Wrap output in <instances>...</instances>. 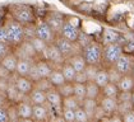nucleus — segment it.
I'll list each match as a JSON object with an SVG mask.
<instances>
[{
	"label": "nucleus",
	"mask_w": 134,
	"mask_h": 122,
	"mask_svg": "<svg viewBox=\"0 0 134 122\" xmlns=\"http://www.w3.org/2000/svg\"><path fill=\"white\" fill-rule=\"evenodd\" d=\"M118 102H128L132 101V92L129 90H120L118 94Z\"/></svg>",
	"instance_id": "c03bdc74"
},
{
	"label": "nucleus",
	"mask_w": 134,
	"mask_h": 122,
	"mask_svg": "<svg viewBox=\"0 0 134 122\" xmlns=\"http://www.w3.org/2000/svg\"><path fill=\"white\" fill-rule=\"evenodd\" d=\"M121 121L124 122H134V109L126 112L125 114L121 116Z\"/></svg>",
	"instance_id": "603ef678"
},
{
	"label": "nucleus",
	"mask_w": 134,
	"mask_h": 122,
	"mask_svg": "<svg viewBox=\"0 0 134 122\" xmlns=\"http://www.w3.org/2000/svg\"><path fill=\"white\" fill-rule=\"evenodd\" d=\"M86 90H87V98L98 99L102 95L101 88L96 84L94 80H87V83H86Z\"/></svg>",
	"instance_id": "b1692460"
},
{
	"label": "nucleus",
	"mask_w": 134,
	"mask_h": 122,
	"mask_svg": "<svg viewBox=\"0 0 134 122\" xmlns=\"http://www.w3.org/2000/svg\"><path fill=\"white\" fill-rule=\"evenodd\" d=\"M81 102L78 101L74 95L69 97H64L63 98V108H70V109H77L78 107H81Z\"/></svg>",
	"instance_id": "473e14b6"
},
{
	"label": "nucleus",
	"mask_w": 134,
	"mask_h": 122,
	"mask_svg": "<svg viewBox=\"0 0 134 122\" xmlns=\"http://www.w3.org/2000/svg\"><path fill=\"white\" fill-rule=\"evenodd\" d=\"M98 69H100V66H97V65H87L86 69H84L86 76H87V80H94Z\"/></svg>",
	"instance_id": "e433bc0d"
},
{
	"label": "nucleus",
	"mask_w": 134,
	"mask_h": 122,
	"mask_svg": "<svg viewBox=\"0 0 134 122\" xmlns=\"http://www.w3.org/2000/svg\"><path fill=\"white\" fill-rule=\"evenodd\" d=\"M133 1H134V0H133Z\"/></svg>",
	"instance_id": "052dcab7"
},
{
	"label": "nucleus",
	"mask_w": 134,
	"mask_h": 122,
	"mask_svg": "<svg viewBox=\"0 0 134 122\" xmlns=\"http://www.w3.org/2000/svg\"><path fill=\"white\" fill-rule=\"evenodd\" d=\"M35 31H36V36L42 38L43 41H46L47 43H52L56 40V33L54 32V29L49 26V23L45 19L36 20Z\"/></svg>",
	"instance_id": "39448f33"
},
{
	"label": "nucleus",
	"mask_w": 134,
	"mask_h": 122,
	"mask_svg": "<svg viewBox=\"0 0 134 122\" xmlns=\"http://www.w3.org/2000/svg\"><path fill=\"white\" fill-rule=\"evenodd\" d=\"M123 43L121 42H115V43H109L103 45L102 52V64L106 66H113L118 61V59L123 55Z\"/></svg>",
	"instance_id": "20e7f679"
},
{
	"label": "nucleus",
	"mask_w": 134,
	"mask_h": 122,
	"mask_svg": "<svg viewBox=\"0 0 134 122\" xmlns=\"http://www.w3.org/2000/svg\"><path fill=\"white\" fill-rule=\"evenodd\" d=\"M35 88H38V89H42V90L47 92L50 88H52V84L50 83L49 79L46 78H41L40 80H37L35 83Z\"/></svg>",
	"instance_id": "ea45409f"
},
{
	"label": "nucleus",
	"mask_w": 134,
	"mask_h": 122,
	"mask_svg": "<svg viewBox=\"0 0 134 122\" xmlns=\"http://www.w3.org/2000/svg\"><path fill=\"white\" fill-rule=\"evenodd\" d=\"M120 1H129V0H120Z\"/></svg>",
	"instance_id": "bf43d9fd"
},
{
	"label": "nucleus",
	"mask_w": 134,
	"mask_h": 122,
	"mask_svg": "<svg viewBox=\"0 0 134 122\" xmlns=\"http://www.w3.org/2000/svg\"><path fill=\"white\" fill-rule=\"evenodd\" d=\"M132 109H134V106H133V103H132V101L119 102V104H118V113H119L120 116H123L126 112L132 111Z\"/></svg>",
	"instance_id": "f704fd0d"
},
{
	"label": "nucleus",
	"mask_w": 134,
	"mask_h": 122,
	"mask_svg": "<svg viewBox=\"0 0 134 122\" xmlns=\"http://www.w3.org/2000/svg\"><path fill=\"white\" fill-rule=\"evenodd\" d=\"M35 64H36V68H37L38 74H40L41 78H46V79H47V78L50 76L51 71L54 70V69H52V65L46 60V59H40V60L35 61Z\"/></svg>",
	"instance_id": "412c9836"
},
{
	"label": "nucleus",
	"mask_w": 134,
	"mask_h": 122,
	"mask_svg": "<svg viewBox=\"0 0 134 122\" xmlns=\"http://www.w3.org/2000/svg\"><path fill=\"white\" fill-rule=\"evenodd\" d=\"M55 43H56V46L59 47V50L62 51L63 56H64L65 59H69V57H72L73 55L78 53V52H77V45H78L77 42L68 41L66 38L59 36V37H56Z\"/></svg>",
	"instance_id": "9d476101"
},
{
	"label": "nucleus",
	"mask_w": 134,
	"mask_h": 122,
	"mask_svg": "<svg viewBox=\"0 0 134 122\" xmlns=\"http://www.w3.org/2000/svg\"><path fill=\"white\" fill-rule=\"evenodd\" d=\"M123 51L125 52V53L134 55V38H132V40H128V41H124Z\"/></svg>",
	"instance_id": "37998d69"
},
{
	"label": "nucleus",
	"mask_w": 134,
	"mask_h": 122,
	"mask_svg": "<svg viewBox=\"0 0 134 122\" xmlns=\"http://www.w3.org/2000/svg\"><path fill=\"white\" fill-rule=\"evenodd\" d=\"M10 48H12L10 45L0 42V60H1V59H3V57H4L7 53H9V52H10Z\"/></svg>",
	"instance_id": "de8ad7c7"
},
{
	"label": "nucleus",
	"mask_w": 134,
	"mask_h": 122,
	"mask_svg": "<svg viewBox=\"0 0 134 122\" xmlns=\"http://www.w3.org/2000/svg\"><path fill=\"white\" fill-rule=\"evenodd\" d=\"M46 106H49L55 112L62 113L63 111V95L59 93L58 88L52 87L46 92Z\"/></svg>",
	"instance_id": "6e6552de"
},
{
	"label": "nucleus",
	"mask_w": 134,
	"mask_h": 122,
	"mask_svg": "<svg viewBox=\"0 0 134 122\" xmlns=\"http://www.w3.org/2000/svg\"><path fill=\"white\" fill-rule=\"evenodd\" d=\"M68 62L75 69V71H83L86 69V66H87V62H86L82 53H75V55H73L72 57L68 59Z\"/></svg>",
	"instance_id": "393cba45"
},
{
	"label": "nucleus",
	"mask_w": 134,
	"mask_h": 122,
	"mask_svg": "<svg viewBox=\"0 0 134 122\" xmlns=\"http://www.w3.org/2000/svg\"><path fill=\"white\" fill-rule=\"evenodd\" d=\"M4 26L7 28L8 33V40L9 45L12 47H18L23 41L26 40V34H24V26L21 24L19 22L15 19H8L4 22Z\"/></svg>",
	"instance_id": "f257e3e1"
},
{
	"label": "nucleus",
	"mask_w": 134,
	"mask_h": 122,
	"mask_svg": "<svg viewBox=\"0 0 134 122\" xmlns=\"http://www.w3.org/2000/svg\"><path fill=\"white\" fill-rule=\"evenodd\" d=\"M107 72H109V80L111 83H115V84H118L119 80H120V78L123 76L114 66H107Z\"/></svg>",
	"instance_id": "c9c22d12"
},
{
	"label": "nucleus",
	"mask_w": 134,
	"mask_h": 122,
	"mask_svg": "<svg viewBox=\"0 0 134 122\" xmlns=\"http://www.w3.org/2000/svg\"><path fill=\"white\" fill-rule=\"evenodd\" d=\"M32 118L36 121H46L49 118V108L46 107V104H33Z\"/></svg>",
	"instance_id": "a211bd4d"
},
{
	"label": "nucleus",
	"mask_w": 134,
	"mask_h": 122,
	"mask_svg": "<svg viewBox=\"0 0 134 122\" xmlns=\"http://www.w3.org/2000/svg\"><path fill=\"white\" fill-rule=\"evenodd\" d=\"M90 121V116L87 114V112L84 111L82 106L78 107L75 109V122H87Z\"/></svg>",
	"instance_id": "4c0bfd02"
},
{
	"label": "nucleus",
	"mask_w": 134,
	"mask_h": 122,
	"mask_svg": "<svg viewBox=\"0 0 134 122\" xmlns=\"http://www.w3.org/2000/svg\"><path fill=\"white\" fill-rule=\"evenodd\" d=\"M45 20L49 23V26L51 27L54 32L56 33V34H59V32H60V28H62L63 23H64V15L60 14V13H58V11H51V13H49L47 15H46V18Z\"/></svg>",
	"instance_id": "4468645a"
},
{
	"label": "nucleus",
	"mask_w": 134,
	"mask_h": 122,
	"mask_svg": "<svg viewBox=\"0 0 134 122\" xmlns=\"http://www.w3.org/2000/svg\"><path fill=\"white\" fill-rule=\"evenodd\" d=\"M73 95L78 99V101L82 103L83 99L87 97V90H86V83H77V81H73Z\"/></svg>",
	"instance_id": "c85d7f7f"
},
{
	"label": "nucleus",
	"mask_w": 134,
	"mask_h": 122,
	"mask_svg": "<svg viewBox=\"0 0 134 122\" xmlns=\"http://www.w3.org/2000/svg\"><path fill=\"white\" fill-rule=\"evenodd\" d=\"M12 74L10 71L8 70V69H5L1 64H0V78H3V79H10L12 78Z\"/></svg>",
	"instance_id": "3c124183"
},
{
	"label": "nucleus",
	"mask_w": 134,
	"mask_h": 122,
	"mask_svg": "<svg viewBox=\"0 0 134 122\" xmlns=\"http://www.w3.org/2000/svg\"><path fill=\"white\" fill-rule=\"evenodd\" d=\"M27 97L32 104H46V92L42 89L33 88Z\"/></svg>",
	"instance_id": "4be33fe9"
},
{
	"label": "nucleus",
	"mask_w": 134,
	"mask_h": 122,
	"mask_svg": "<svg viewBox=\"0 0 134 122\" xmlns=\"http://www.w3.org/2000/svg\"><path fill=\"white\" fill-rule=\"evenodd\" d=\"M30 42L32 43V46H33L35 51L37 52V55L38 56H43V53H45V51L47 48L49 43L46 41H43L42 38H40V37H37V36L32 37L31 40H30Z\"/></svg>",
	"instance_id": "bb28decb"
},
{
	"label": "nucleus",
	"mask_w": 134,
	"mask_h": 122,
	"mask_svg": "<svg viewBox=\"0 0 134 122\" xmlns=\"http://www.w3.org/2000/svg\"><path fill=\"white\" fill-rule=\"evenodd\" d=\"M5 97H7L8 102L17 104V103L21 102L22 99H23V97H26V95H23L21 92L17 89V87L14 85V81H12V83L9 81V85H8L7 92H5Z\"/></svg>",
	"instance_id": "f3484780"
},
{
	"label": "nucleus",
	"mask_w": 134,
	"mask_h": 122,
	"mask_svg": "<svg viewBox=\"0 0 134 122\" xmlns=\"http://www.w3.org/2000/svg\"><path fill=\"white\" fill-rule=\"evenodd\" d=\"M113 66L121 75L132 74V70H133V66H134V55L123 52V55L118 59V61L114 64Z\"/></svg>",
	"instance_id": "1a4fd4ad"
},
{
	"label": "nucleus",
	"mask_w": 134,
	"mask_h": 122,
	"mask_svg": "<svg viewBox=\"0 0 134 122\" xmlns=\"http://www.w3.org/2000/svg\"><path fill=\"white\" fill-rule=\"evenodd\" d=\"M35 60H31V59H23V57H19L18 59V64H17V68H15V75H19V76H27L28 72H30V69H31L32 64H33Z\"/></svg>",
	"instance_id": "aec40b11"
},
{
	"label": "nucleus",
	"mask_w": 134,
	"mask_h": 122,
	"mask_svg": "<svg viewBox=\"0 0 134 122\" xmlns=\"http://www.w3.org/2000/svg\"><path fill=\"white\" fill-rule=\"evenodd\" d=\"M14 85L17 87V89L21 92L23 95H28L35 88V83L28 78V76H19L17 75L14 79Z\"/></svg>",
	"instance_id": "f8f14e48"
},
{
	"label": "nucleus",
	"mask_w": 134,
	"mask_h": 122,
	"mask_svg": "<svg viewBox=\"0 0 134 122\" xmlns=\"http://www.w3.org/2000/svg\"><path fill=\"white\" fill-rule=\"evenodd\" d=\"M119 92H120V89H119L118 84L111 83V81H109V83L103 87L102 89H101L102 95H105V97H111V98H118Z\"/></svg>",
	"instance_id": "c756f323"
},
{
	"label": "nucleus",
	"mask_w": 134,
	"mask_h": 122,
	"mask_svg": "<svg viewBox=\"0 0 134 122\" xmlns=\"http://www.w3.org/2000/svg\"><path fill=\"white\" fill-rule=\"evenodd\" d=\"M9 120V114H8V108L5 107H0V122H8Z\"/></svg>",
	"instance_id": "09e8293b"
},
{
	"label": "nucleus",
	"mask_w": 134,
	"mask_h": 122,
	"mask_svg": "<svg viewBox=\"0 0 134 122\" xmlns=\"http://www.w3.org/2000/svg\"><path fill=\"white\" fill-rule=\"evenodd\" d=\"M8 85H9V79H3V78H0V93H4V94H5Z\"/></svg>",
	"instance_id": "864d4df0"
},
{
	"label": "nucleus",
	"mask_w": 134,
	"mask_h": 122,
	"mask_svg": "<svg viewBox=\"0 0 134 122\" xmlns=\"http://www.w3.org/2000/svg\"><path fill=\"white\" fill-rule=\"evenodd\" d=\"M118 87L120 90H129L132 92L134 89V76L132 74H125L120 78L118 83Z\"/></svg>",
	"instance_id": "a878e982"
},
{
	"label": "nucleus",
	"mask_w": 134,
	"mask_h": 122,
	"mask_svg": "<svg viewBox=\"0 0 134 122\" xmlns=\"http://www.w3.org/2000/svg\"><path fill=\"white\" fill-rule=\"evenodd\" d=\"M18 48V52H15L18 55V57H23V59H31V60H35L38 55L37 52L35 51L32 43L30 42V40H24L21 45L17 47Z\"/></svg>",
	"instance_id": "ddd939ff"
},
{
	"label": "nucleus",
	"mask_w": 134,
	"mask_h": 122,
	"mask_svg": "<svg viewBox=\"0 0 134 122\" xmlns=\"http://www.w3.org/2000/svg\"><path fill=\"white\" fill-rule=\"evenodd\" d=\"M0 42H3V43H8V45H9L8 33H7V28H5L4 23L0 24Z\"/></svg>",
	"instance_id": "a18cd8bd"
},
{
	"label": "nucleus",
	"mask_w": 134,
	"mask_h": 122,
	"mask_svg": "<svg viewBox=\"0 0 134 122\" xmlns=\"http://www.w3.org/2000/svg\"><path fill=\"white\" fill-rule=\"evenodd\" d=\"M94 81H96V84L102 89L103 87L109 83V72H107V69L106 68H100L98 71H97V75H96V78H94Z\"/></svg>",
	"instance_id": "2f4dec72"
},
{
	"label": "nucleus",
	"mask_w": 134,
	"mask_h": 122,
	"mask_svg": "<svg viewBox=\"0 0 134 122\" xmlns=\"http://www.w3.org/2000/svg\"><path fill=\"white\" fill-rule=\"evenodd\" d=\"M8 114H9V120H10V121L19 120L18 113H17V108H15V104H14V103H13V106H10V107L8 108Z\"/></svg>",
	"instance_id": "49530a36"
},
{
	"label": "nucleus",
	"mask_w": 134,
	"mask_h": 122,
	"mask_svg": "<svg viewBox=\"0 0 134 122\" xmlns=\"http://www.w3.org/2000/svg\"><path fill=\"white\" fill-rule=\"evenodd\" d=\"M60 70H62L63 75H64V78H65V80L66 81H74V78H75V75H77V71H75V69L73 68L68 61L63 64L62 68H60Z\"/></svg>",
	"instance_id": "7c9ffc66"
},
{
	"label": "nucleus",
	"mask_w": 134,
	"mask_h": 122,
	"mask_svg": "<svg viewBox=\"0 0 134 122\" xmlns=\"http://www.w3.org/2000/svg\"><path fill=\"white\" fill-rule=\"evenodd\" d=\"M32 107H33V104H32L31 102L23 101V99L15 104V108H17V113H18L19 120H31Z\"/></svg>",
	"instance_id": "2eb2a0df"
},
{
	"label": "nucleus",
	"mask_w": 134,
	"mask_h": 122,
	"mask_svg": "<svg viewBox=\"0 0 134 122\" xmlns=\"http://www.w3.org/2000/svg\"><path fill=\"white\" fill-rule=\"evenodd\" d=\"M12 18L19 22L23 26L36 23V13L32 7L26 4H15L10 8Z\"/></svg>",
	"instance_id": "7ed1b4c3"
},
{
	"label": "nucleus",
	"mask_w": 134,
	"mask_h": 122,
	"mask_svg": "<svg viewBox=\"0 0 134 122\" xmlns=\"http://www.w3.org/2000/svg\"><path fill=\"white\" fill-rule=\"evenodd\" d=\"M58 90L59 93L64 97H69V95H73V92H74V88H73V81H65L64 84H62L60 87H58Z\"/></svg>",
	"instance_id": "72a5a7b5"
},
{
	"label": "nucleus",
	"mask_w": 134,
	"mask_h": 122,
	"mask_svg": "<svg viewBox=\"0 0 134 122\" xmlns=\"http://www.w3.org/2000/svg\"><path fill=\"white\" fill-rule=\"evenodd\" d=\"M18 55L15 53V52H9V53H7L1 60H0V64L5 68V69H8V70L10 71L12 74H14L15 72V68H17V64H18Z\"/></svg>",
	"instance_id": "dca6fc26"
},
{
	"label": "nucleus",
	"mask_w": 134,
	"mask_h": 122,
	"mask_svg": "<svg viewBox=\"0 0 134 122\" xmlns=\"http://www.w3.org/2000/svg\"><path fill=\"white\" fill-rule=\"evenodd\" d=\"M7 102H8V99H7L5 94L4 93H0V107H4Z\"/></svg>",
	"instance_id": "5fc2aeb1"
},
{
	"label": "nucleus",
	"mask_w": 134,
	"mask_h": 122,
	"mask_svg": "<svg viewBox=\"0 0 134 122\" xmlns=\"http://www.w3.org/2000/svg\"><path fill=\"white\" fill-rule=\"evenodd\" d=\"M27 76H28L33 83H36L37 80H40V79H41V76H40V74H38V70H37V68H36L35 61H33V64H32L31 69H30V72H28V75H27Z\"/></svg>",
	"instance_id": "79ce46f5"
},
{
	"label": "nucleus",
	"mask_w": 134,
	"mask_h": 122,
	"mask_svg": "<svg viewBox=\"0 0 134 122\" xmlns=\"http://www.w3.org/2000/svg\"><path fill=\"white\" fill-rule=\"evenodd\" d=\"M82 106L84 108V111L87 112V114L90 116V120H93V116H94V112L97 109V107L100 106L98 103V99H93V98H84L82 102Z\"/></svg>",
	"instance_id": "5701e85b"
},
{
	"label": "nucleus",
	"mask_w": 134,
	"mask_h": 122,
	"mask_svg": "<svg viewBox=\"0 0 134 122\" xmlns=\"http://www.w3.org/2000/svg\"><path fill=\"white\" fill-rule=\"evenodd\" d=\"M74 81L77 83H87V76H86V72L83 71H77V75L74 78Z\"/></svg>",
	"instance_id": "8fccbe9b"
},
{
	"label": "nucleus",
	"mask_w": 134,
	"mask_h": 122,
	"mask_svg": "<svg viewBox=\"0 0 134 122\" xmlns=\"http://www.w3.org/2000/svg\"><path fill=\"white\" fill-rule=\"evenodd\" d=\"M132 103H133V106H134V89L132 90Z\"/></svg>",
	"instance_id": "4d7b16f0"
},
{
	"label": "nucleus",
	"mask_w": 134,
	"mask_h": 122,
	"mask_svg": "<svg viewBox=\"0 0 134 122\" xmlns=\"http://www.w3.org/2000/svg\"><path fill=\"white\" fill-rule=\"evenodd\" d=\"M132 75L134 76V66H133V70H132Z\"/></svg>",
	"instance_id": "13d9d810"
},
{
	"label": "nucleus",
	"mask_w": 134,
	"mask_h": 122,
	"mask_svg": "<svg viewBox=\"0 0 134 122\" xmlns=\"http://www.w3.org/2000/svg\"><path fill=\"white\" fill-rule=\"evenodd\" d=\"M102 52H103V45L100 42L92 41L88 45H86L82 48V53L87 65H102Z\"/></svg>",
	"instance_id": "f03ea898"
},
{
	"label": "nucleus",
	"mask_w": 134,
	"mask_h": 122,
	"mask_svg": "<svg viewBox=\"0 0 134 122\" xmlns=\"http://www.w3.org/2000/svg\"><path fill=\"white\" fill-rule=\"evenodd\" d=\"M47 79L50 80V83L52 84V87H55V88L60 87L62 84H64V83L66 81L60 69H54V70L51 71V74H50V76H49Z\"/></svg>",
	"instance_id": "cd10ccee"
},
{
	"label": "nucleus",
	"mask_w": 134,
	"mask_h": 122,
	"mask_svg": "<svg viewBox=\"0 0 134 122\" xmlns=\"http://www.w3.org/2000/svg\"><path fill=\"white\" fill-rule=\"evenodd\" d=\"M121 33L114 29H103L102 32V45H109V43H115V42H121Z\"/></svg>",
	"instance_id": "6ab92c4d"
},
{
	"label": "nucleus",
	"mask_w": 134,
	"mask_h": 122,
	"mask_svg": "<svg viewBox=\"0 0 134 122\" xmlns=\"http://www.w3.org/2000/svg\"><path fill=\"white\" fill-rule=\"evenodd\" d=\"M77 9L79 10L81 13H83V14H91L93 11V5L91 3H88V1H83V3H79L77 5Z\"/></svg>",
	"instance_id": "a19ab883"
},
{
	"label": "nucleus",
	"mask_w": 134,
	"mask_h": 122,
	"mask_svg": "<svg viewBox=\"0 0 134 122\" xmlns=\"http://www.w3.org/2000/svg\"><path fill=\"white\" fill-rule=\"evenodd\" d=\"M3 20H4V10L1 9L0 10V24H1V23H4Z\"/></svg>",
	"instance_id": "6e6d98bb"
},
{
	"label": "nucleus",
	"mask_w": 134,
	"mask_h": 122,
	"mask_svg": "<svg viewBox=\"0 0 134 122\" xmlns=\"http://www.w3.org/2000/svg\"><path fill=\"white\" fill-rule=\"evenodd\" d=\"M100 103V107L103 109L105 112V114L106 116H113L115 113H118V104H119V102L116 98H111V97H105L102 95L101 97V99L98 101Z\"/></svg>",
	"instance_id": "9b49d317"
},
{
	"label": "nucleus",
	"mask_w": 134,
	"mask_h": 122,
	"mask_svg": "<svg viewBox=\"0 0 134 122\" xmlns=\"http://www.w3.org/2000/svg\"><path fill=\"white\" fill-rule=\"evenodd\" d=\"M42 57L46 59L51 65H60L62 66L63 64L65 62V57L63 56L62 51L59 50V47L56 46L55 42L49 43V46H47V48H46Z\"/></svg>",
	"instance_id": "0eeeda50"
},
{
	"label": "nucleus",
	"mask_w": 134,
	"mask_h": 122,
	"mask_svg": "<svg viewBox=\"0 0 134 122\" xmlns=\"http://www.w3.org/2000/svg\"><path fill=\"white\" fill-rule=\"evenodd\" d=\"M62 117H63V120L66 121V122H75V109L63 108Z\"/></svg>",
	"instance_id": "58836bf2"
},
{
	"label": "nucleus",
	"mask_w": 134,
	"mask_h": 122,
	"mask_svg": "<svg viewBox=\"0 0 134 122\" xmlns=\"http://www.w3.org/2000/svg\"><path fill=\"white\" fill-rule=\"evenodd\" d=\"M79 34H81V29H79V26L78 24L73 23L70 20H64L62 28H60V32H59V36L66 38L68 41L77 42Z\"/></svg>",
	"instance_id": "423d86ee"
}]
</instances>
